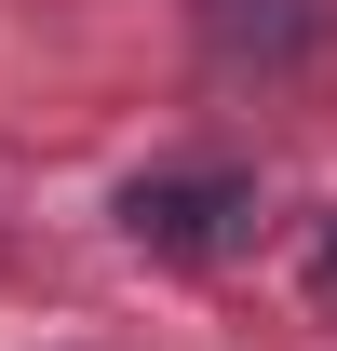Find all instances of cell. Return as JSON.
<instances>
[{"instance_id": "cell-1", "label": "cell", "mask_w": 337, "mask_h": 351, "mask_svg": "<svg viewBox=\"0 0 337 351\" xmlns=\"http://www.w3.org/2000/svg\"><path fill=\"white\" fill-rule=\"evenodd\" d=\"M229 203H243L229 176H162V189H135L122 217H135V243H175V257H203L216 230H229Z\"/></svg>"}]
</instances>
